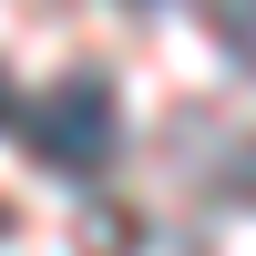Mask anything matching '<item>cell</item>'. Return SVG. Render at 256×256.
Instances as JSON below:
<instances>
[{
  "mask_svg": "<svg viewBox=\"0 0 256 256\" xmlns=\"http://www.w3.org/2000/svg\"><path fill=\"white\" fill-rule=\"evenodd\" d=\"M0 226H10V216H0Z\"/></svg>",
  "mask_w": 256,
  "mask_h": 256,
  "instance_id": "5",
  "label": "cell"
},
{
  "mask_svg": "<svg viewBox=\"0 0 256 256\" xmlns=\"http://www.w3.org/2000/svg\"><path fill=\"white\" fill-rule=\"evenodd\" d=\"M226 184H236V195L256 205V144H246V154H236V164H226Z\"/></svg>",
  "mask_w": 256,
  "mask_h": 256,
  "instance_id": "3",
  "label": "cell"
},
{
  "mask_svg": "<svg viewBox=\"0 0 256 256\" xmlns=\"http://www.w3.org/2000/svg\"><path fill=\"white\" fill-rule=\"evenodd\" d=\"M113 123H123V102H113L102 72H62L52 92L20 102V144H31V164H52V174H102V164H113Z\"/></svg>",
  "mask_w": 256,
  "mask_h": 256,
  "instance_id": "1",
  "label": "cell"
},
{
  "mask_svg": "<svg viewBox=\"0 0 256 256\" xmlns=\"http://www.w3.org/2000/svg\"><path fill=\"white\" fill-rule=\"evenodd\" d=\"M216 41L236 72H256V0H216Z\"/></svg>",
  "mask_w": 256,
  "mask_h": 256,
  "instance_id": "2",
  "label": "cell"
},
{
  "mask_svg": "<svg viewBox=\"0 0 256 256\" xmlns=\"http://www.w3.org/2000/svg\"><path fill=\"white\" fill-rule=\"evenodd\" d=\"M0 113H10V72H0Z\"/></svg>",
  "mask_w": 256,
  "mask_h": 256,
  "instance_id": "4",
  "label": "cell"
}]
</instances>
